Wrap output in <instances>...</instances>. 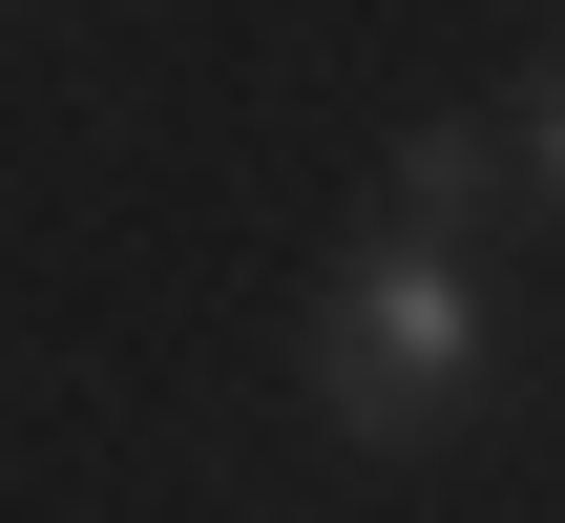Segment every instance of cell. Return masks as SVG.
<instances>
[{"mask_svg":"<svg viewBox=\"0 0 565 523\" xmlns=\"http://www.w3.org/2000/svg\"><path fill=\"white\" fill-rule=\"evenodd\" d=\"M503 168H524L503 126H398V168H377V210H398V231H461V210H482Z\"/></svg>","mask_w":565,"mask_h":523,"instance_id":"obj_2","label":"cell"},{"mask_svg":"<svg viewBox=\"0 0 565 523\" xmlns=\"http://www.w3.org/2000/svg\"><path fill=\"white\" fill-rule=\"evenodd\" d=\"M503 147H524V189H545V210H565V42H545V63H524V126H503Z\"/></svg>","mask_w":565,"mask_h":523,"instance_id":"obj_3","label":"cell"},{"mask_svg":"<svg viewBox=\"0 0 565 523\" xmlns=\"http://www.w3.org/2000/svg\"><path fill=\"white\" fill-rule=\"evenodd\" d=\"M461 398H482V273H461V231L377 210L315 293V419L335 440H440Z\"/></svg>","mask_w":565,"mask_h":523,"instance_id":"obj_1","label":"cell"}]
</instances>
